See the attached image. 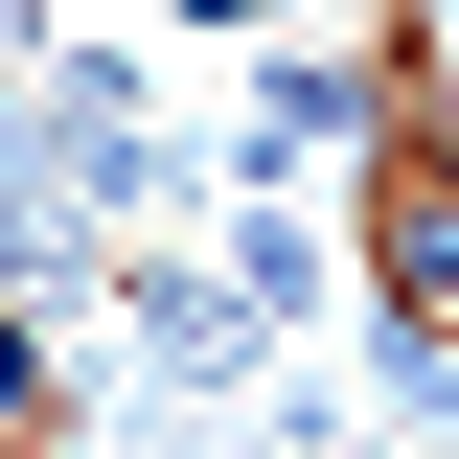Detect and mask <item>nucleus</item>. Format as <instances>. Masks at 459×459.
Returning a JSON list of instances; mask_svg holds the SVG:
<instances>
[{"label":"nucleus","instance_id":"f257e3e1","mask_svg":"<svg viewBox=\"0 0 459 459\" xmlns=\"http://www.w3.org/2000/svg\"><path fill=\"white\" fill-rule=\"evenodd\" d=\"M115 368H138V391H161V413H230V391H253V344H276V322H253V299H230V253H207V276H184V253H161V230H138V253H115Z\"/></svg>","mask_w":459,"mask_h":459}]
</instances>
